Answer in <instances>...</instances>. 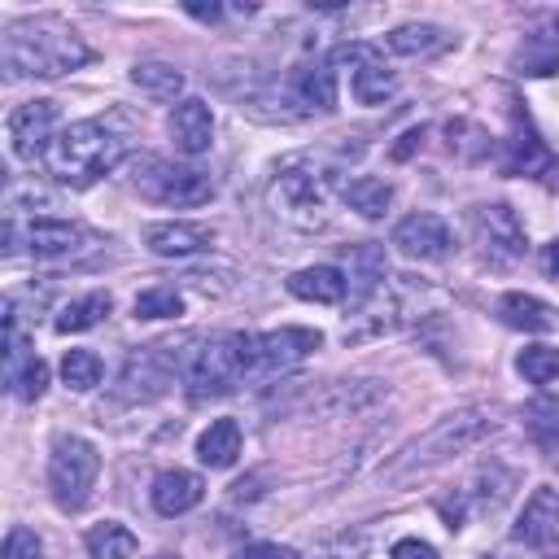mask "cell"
Listing matches in <instances>:
<instances>
[{"label":"cell","instance_id":"obj_6","mask_svg":"<svg viewBox=\"0 0 559 559\" xmlns=\"http://www.w3.org/2000/svg\"><path fill=\"white\" fill-rule=\"evenodd\" d=\"M131 188L157 205H205L214 197V179L197 166H175L166 157H153V153H140L131 162Z\"/></svg>","mask_w":559,"mask_h":559},{"label":"cell","instance_id":"obj_8","mask_svg":"<svg viewBox=\"0 0 559 559\" xmlns=\"http://www.w3.org/2000/svg\"><path fill=\"white\" fill-rule=\"evenodd\" d=\"M192 358V354H188ZM188 358L179 354L175 341H157V345H144L127 358L122 376H118V397L122 402H153L170 389V380L179 371H188Z\"/></svg>","mask_w":559,"mask_h":559},{"label":"cell","instance_id":"obj_25","mask_svg":"<svg viewBox=\"0 0 559 559\" xmlns=\"http://www.w3.org/2000/svg\"><path fill=\"white\" fill-rule=\"evenodd\" d=\"M502 170H507V175H528V179H542V175H555V157H550V148H546V144H542L533 131H524V135H511V140H507Z\"/></svg>","mask_w":559,"mask_h":559},{"label":"cell","instance_id":"obj_7","mask_svg":"<svg viewBox=\"0 0 559 559\" xmlns=\"http://www.w3.org/2000/svg\"><path fill=\"white\" fill-rule=\"evenodd\" d=\"M96 472H100V454H96V445L87 437L61 432L52 441V454H48V489H52V502L61 511H79L92 498Z\"/></svg>","mask_w":559,"mask_h":559},{"label":"cell","instance_id":"obj_39","mask_svg":"<svg viewBox=\"0 0 559 559\" xmlns=\"http://www.w3.org/2000/svg\"><path fill=\"white\" fill-rule=\"evenodd\" d=\"M520 66H524V74H550L559 66V57L550 48H537V52H520Z\"/></svg>","mask_w":559,"mask_h":559},{"label":"cell","instance_id":"obj_9","mask_svg":"<svg viewBox=\"0 0 559 559\" xmlns=\"http://www.w3.org/2000/svg\"><path fill=\"white\" fill-rule=\"evenodd\" d=\"M96 236L83 227V223H70V218H9L4 214V253H35V258H70L79 249H87Z\"/></svg>","mask_w":559,"mask_h":559},{"label":"cell","instance_id":"obj_2","mask_svg":"<svg viewBox=\"0 0 559 559\" xmlns=\"http://www.w3.org/2000/svg\"><path fill=\"white\" fill-rule=\"evenodd\" d=\"M127 157V135L114 131L100 118H83L70 122L52 135V144L44 148V170L66 183V188H92L100 175H109L118 162Z\"/></svg>","mask_w":559,"mask_h":559},{"label":"cell","instance_id":"obj_30","mask_svg":"<svg viewBox=\"0 0 559 559\" xmlns=\"http://www.w3.org/2000/svg\"><path fill=\"white\" fill-rule=\"evenodd\" d=\"M87 550H92V559H131L135 555V533L127 528V524H118V520H105V524H92L87 528Z\"/></svg>","mask_w":559,"mask_h":559},{"label":"cell","instance_id":"obj_26","mask_svg":"<svg viewBox=\"0 0 559 559\" xmlns=\"http://www.w3.org/2000/svg\"><path fill=\"white\" fill-rule=\"evenodd\" d=\"M236 454H240V424L236 419H214L201 437H197V459L205 463V467H231L236 463Z\"/></svg>","mask_w":559,"mask_h":559},{"label":"cell","instance_id":"obj_24","mask_svg":"<svg viewBox=\"0 0 559 559\" xmlns=\"http://www.w3.org/2000/svg\"><path fill=\"white\" fill-rule=\"evenodd\" d=\"M498 314L515 332H550L555 328V306L533 297V293H502L498 297Z\"/></svg>","mask_w":559,"mask_h":559},{"label":"cell","instance_id":"obj_12","mask_svg":"<svg viewBox=\"0 0 559 559\" xmlns=\"http://www.w3.org/2000/svg\"><path fill=\"white\" fill-rule=\"evenodd\" d=\"M284 100L293 122L310 114H332L336 109V70L328 61H310L284 79Z\"/></svg>","mask_w":559,"mask_h":559},{"label":"cell","instance_id":"obj_18","mask_svg":"<svg viewBox=\"0 0 559 559\" xmlns=\"http://www.w3.org/2000/svg\"><path fill=\"white\" fill-rule=\"evenodd\" d=\"M166 131H170V140H175L179 153L197 157V153H205L210 140H214V114H210V105H205L201 96H183V100H175Z\"/></svg>","mask_w":559,"mask_h":559},{"label":"cell","instance_id":"obj_14","mask_svg":"<svg viewBox=\"0 0 559 559\" xmlns=\"http://www.w3.org/2000/svg\"><path fill=\"white\" fill-rule=\"evenodd\" d=\"M341 61H349V92L358 105H384L393 92H397V74L384 70L380 52L367 48V44H345L336 48Z\"/></svg>","mask_w":559,"mask_h":559},{"label":"cell","instance_id":"obj_34","mask_svg":"<svg viewBox=\"0 0 559 559\" xmlns=\"http://www.w3.org/2000/svg\"><path fill=\"white\" fill-rule=\"evenodd\" d=\"M515 371L528 384H550V380H559V349L555 345H528V349H520Z\"/></svg>","mask_w":559,"mask_h":559},{"label":"cell","instance_id":"obj_29","mask_svg":"<svg viewBox=\"0 0 559 559\" xmlns=\"http://www.w3.org/2000/svg\"><path fill=\"white\" fill-rule=\"evenodd\" d=\"M109 310H114L109 293H87V297H74L70 306H61V314L52 319V328H57L61 336H70V332H87V328H96Z\"/></svg>","mask_w":559,"mask_h":559},{"label":"cell","instance_id":"obj_42","mask_svg":"<svg viewBox=\"0 0 559 559\" xmlns=\"http://www.w3.org/2000/svg\"><path fill=\"white\" fill-rule=\"evenodd\" d=\"M157 559H179V555H157Z\"/></svg>","mask_w":559,"mask_h":559},{"label":"cell","instance_id":"obj_38","mask_svg":"<svg viewBox=\"0 0 559 559\" xmlns=\"http://www.w3.org/2000/svg\"><path fill=\"white\" fill-rule=\"evenodd\" d=\"M236 559H301L293 546H280V542H253L245 550H236Z\"/></svg>","mask_w":559,"mask_h":559},{"label":"cell","instance_id":"obj_10","mask_svg":"<svg viewBox=\"0 0 559 559\" xmlns=\"http://www.w3.org/2000/svg\"><path fill=\"white\" fill-rule=\"evenodd\" d=\"M472 236L480 245V253L493 262V266H511L524 258L528 240H524V223L515 218L511 205L493 201V205H476L472 210Z\"/></svg>","mask_w":559,"mask_h":559},{"label":"cell","instance_id":"obj_1","mask_svg":"<svg viewBox=\"0 0 559 559\" xmlns=\"http://www.w3.org/2000/svg\"><path fill=\"white\" fill-rule=\"evenodd\" d=\"M92 61V48L79 31L57 17H26L4 26L0 35V66L9 79H61Z\"/></svg>","mask_w":559,"mask_h":559},{"label":"cell","instance_id":"obj_15","mask_svg":"<svg viewBox=\"0 0 559 559\" xmlns=\"http://www.w3.org/2000/svg\"><path fill=\"white\" fill-rule=\"evenodd\" d=\"M393 245H397L406 258H415V262H441V258L454 249V231H450L445 218H437V214H428V210H415V214H406V218L393 227Z\"/></svg>","mask_w":559,"mask_h":559},{"label":"cell","instance_id":"obj_32","mask_svg":"<svg viewBox=\"0 0 559 559\" xmlns=\"http://www.w3.org/2000/svg\"><path fill=\"white\" fill-rule=\"evenodd\" d=\"M4 384H9L13 397L35 402V397H44V389H48V362H44L39 354H31V358H22L13 371H4Z\"/></svg>","mask_w":559,"mask_h":559},{"label":"cell","instance_id":"obj_27","mask_svg":"<svg viewBox=\"0 0 559 559\" xmlns=\"http://www.w3.org/2000/svg\"><path fill=\"white\" fill-rule=\"evenodd\" d=\"M341 197H345V205L358 210L362 218H380V214L389 210V201H393V183H389V179H376V175H354V179L341 188Z\"/></svg>","mask_w":559,"mask_h":559},{"label":"cell","instance_id":"obj_19","mask_svg":"<svg viewBox=\"0 0 559 559\" xmlns=\"http://www.w3.org/2000/svg\"><path fill=\"white\" fill-rule=\"evenodd\" d=\"M144 245H148V253H157V258H192V253H201V249L214 245V227L170 218V223H153V227L144 231Z\"/></svg>","mask_w":559,"mask_h":559},{"label":"cell","instance_id":"obj_4","mask_svg":"<svg viewBox=\"0 0 559 559\" xmlns=\"http://www.w3.org/2000/svg\"><path fill=\"white\" fill-rule=\"evenodd\" d=\"M249 371H253V336L249 332H227V336H210L192 349L183 380H188V393L197 402H205V397L231 393Z\"/></svg>","mask_w":559,"mask_h":559},{"label":"cell","instance_id":"obj_33","mask_svg":"<svg viewBox=\"0 0 559 559\" xmlns=\"http://www.w3.org/2000/svg\"><path fill=\"white\" fill-rule=\"evenodd\" d=\"M100 358L92 354V349H66V358H61V380L74 389V393H87V389H96L100 384Z\"/></svg>","mask_w":559,"mask_h":559},{"label":"cell","instance_id":"obj_36","mask_svg":"<svg viewBox=\"0 0 559 559\" xmlns=\"http://www.w3.org/2000/svg\"><path fill=\"white\" fill-rule=\"evenodd\" d=\"M39 555H44V546H39L35 528L13 524V528H9V537H4V555H0V559H39Z\"/></svg>","mask_w":559,"mask_h":559},{"label":"cell","instance_id":"obj_17","mask_svg":"<svg viewBox=\"0 0 559 559\" xmlns=\"http://www.w3.org/2000/svg\"><path fill=\"white\" fill-rule=\"evenodd\" d=\"M384 393H389L384 380H328L323 389H314V393L306 397V411L328 415V419H336V415H358V411L376 406Z\"/></svg>","mask_w":559,"mask_h":559},{"label":"cell","instance_id":"obj_31","mask_svg":"<svg viewBox=\"0 0 559 559\" xmlns=\"http://www.w3.org/2000/svg\"><path fill=\"white\" fill-rule=\"evenodd\" d=\"M524 432H528L533 445L550 450V445L559 441V397L537 393V397L524 406Z\"/></svg>","mask_w":559,"mask_h":559},{"label":"cell","instance_id":"obj_20","mask_svg":"<svg viewBox=\"0 0 559 559\" xmlns=\"http://www.w3.org/2000/svg\"><path fill=\"white\" fill-rule=\"evenodd\" d=\"M201 493H205V485H201V476L197 472H183V467H166V472H157L153 476V489H148V502H153V511L157 515H183V511H192L197 502H201Z\"/></svg>","mask_w":559,"mask_h":559},{"label":"cell","instance_id":"obj_35","mask_svg":"<svg viewBox=\"0 0 559 559\" xmlns=\"http://www.w3.org/2000/svg\"><path fill=\"white\" fill-rule=\"evenodd\" d=\"M183 314V297L175 284H153L135 297V319H175Z\"/></svg>","mask_w":559,"mask_h":559},{"label":"cell","instance_id":"obj_37","mask_svg":"<svg viewBox=\"0 0 559 559\" xmlns=\"http://www.w3.org/2000/svg\"><path fill=\"white\" fill-rule=\"evenodd\" d=\"M389 559H437V546H428L419 537H397L389 546Z\"/></svg>","mask_w":559,"mask_h":559},{"label":"cell","instance_id":"obj_3","mask_svg":"<svg viewBox=\"0 0 559 559\" xmlns=\"http://www.w3.org/2000/svg\"><path fill=\"white\" fill-rule=\"evenodd\" d=\"M489 432H493V415H489L485 406H463V411L437 419L432 428H424L419 437H411V441L380 467V476H384V480H406V476H415V472H428V467H437V463H445V459L472 450V445H476L480 437H489Z\"/></svg>","mask_w":559,"mask_h":559},{"label":"cell","instance_id":"obj_16","mask_svg":"<svg viewBox=\"0 0 559 559\" xmlns=\"http://www.w3.org/2000/svg\"><path fill=\"white\" fill-rule=\"evenodd\" d=\"M511 542L533 546V550H546V546H555V542H559V489L537 485V489L528 493L524 511L515 515Z\"/></svg>","mask_w":559,"mask_h":559},{"label":"cell","instance_id":"obj_13","mask_svg":"<svg viewBox=\"0 0 559 559\" xmlns=\"http://www.w3.org/2000/svg\"><path fill=\"white\" fill-rule=\"evenodd\" d=\"M52 135H57V100H26L9 114V148L17 162L44 157Z\"/></svg>","mask_w":559,"mask_h":559},{"label":"cell","instance_id":"obj_40","mask_svg":"<svg viewBox=\"0 0 559 559\" xmlns=\"http://www.w3.org/2000/svg\"><path fill=\"white\" fill-rule=\"evenodd\" d=\"M188 13H192V17H205V22H218V17H223L218 4H188Z\"/></svg>","mask_w":559,"mask_h":559},{"label":"cell","instance_id":"obj_43","mask_svg":"<svg viewBox=\"0 0 559 559\" xmlns=\"http://www.w3.org/2000/svg\"><path fill=\"white\" fill-rule=\"evenodd\" d=\"M555 31H559V13H555Z\"/></svg>","mask_w":559,"mask_h":559},{"label":"cell","instance_id":"obj_28","mask_svg":"<svg viewBox=\"0 0 559 559\" xmlns=\"http://www.w3.org/2000/svg\"><path fill=\"white\" fill-rule=\"evenodd\" d=\"M131 83L153 100H175L183 92V70H175L170 61H135Z\"/></svg>","mask_w":559,"mask_h":559},{"label":"cell","instance_id":"obj_21","mask_svg":"<svg viewBox=\"0 0 559 559\" xmlns=\"http://www.w3.org/2000/svg\"><path fill=\"white\" fill-rule=\"evenodd\" d=\"M384 280H389L384 249H380V245H354L349 258H345V288H349V301H354V306L371 301Z\"/></svg>","mask_w":559,"mask_h":559},{"label":"cell","instance_id":"obj_22","mask_svg":"<svg viewBox=\"0 0 559 559\" xmlns=\"http://www.w3.org/2000/svg\"><path fill=\"white\" fill-rule=\"evenodd\" d=\"M454 44V35L437 22H402L384 35V48L397 52V57H437Z\"/></svg>","mask_w":559,"mask_h":559},{"label":"cell","instance_id":"obj_5","mask_svg":"<svg viewBox=\"0 0 559 559\" xmlns=\"http://www.w3.org/2000/svg\"><path fill=\"white\" fill-rule=\"evenodd\" d=\"M266 205L288 227L319 231V227H328V179L310 166H284L266 183Z\"/></svg>","mask_w":559,"mask_h":559},{"label":"cell","instance_id":"obj_11","mask_svg":"<svg viewBox=\"0 0 559 559\" xmlns=\"http://www.w3.org/2000/svg\"><path fill=\"white\" fill-rule=\"evenodd\" d=\"M323 345V336L314 328H275V332H258L253 336V371L249 376H280L288 367H297L301 358H310Z\"/></svg>","mask_w":559,"mask_h":559},{"label":"cell","instance_id":"obj_41","mask_svg":"<svg viewBox=\"0 0 559 559\" xmlns=\"http://www.w3.org/2000/svg\"><path fill=\"white\" fill-rule=\"evenodd\" d=\"M546 271L559 280V240H550V245H546Z\"/></svg>","mask_w":559,"mask_h":559},{"label":"cell","instance_id":"obj_23","mask_svg":"<svg viewBox=\"0 0 559 559\" xmlns=\"http://www.w3.org/2000/svg\"><path fill=\"white\" fill-rule=\"evenodd\" d=\"M288 293L301 297V301H314V306H336L345 301V271L341 266H301L288 275Z\"/></svg>","mask_w":559,"mask_h":559}]
</instances>
